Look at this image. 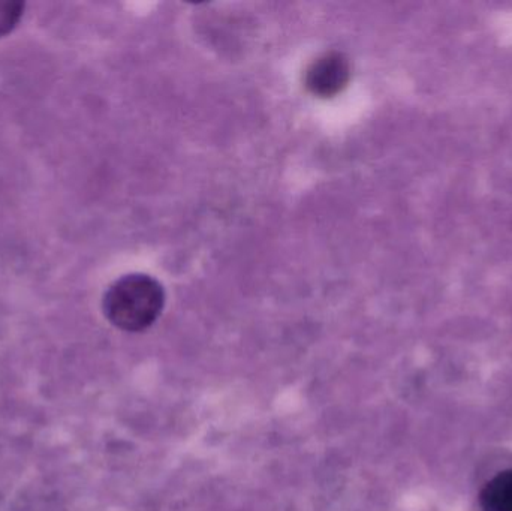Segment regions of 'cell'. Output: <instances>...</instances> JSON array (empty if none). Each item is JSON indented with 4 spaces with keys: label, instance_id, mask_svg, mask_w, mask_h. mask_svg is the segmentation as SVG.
Returning <instances> with one entry per match:
<instances>
[{
    "label": "cell",
    "instance_id": "1",
    "mask_svg": "<svg viewBox=\"0 0 512 511\" xmlns=\"http://www.w3.org/2000/svg\"><path fill=\"white\" fill-rule=\"evenodd\" d=\"M164 305V288L155 278L143 273H131L117 279L102 300L107 320L117 329L129 333L144 332L152 327Z\"/></svg>",
    "mask_w": 512,
    "mask_h": 511
},
{
    "label": "cell",
    "instance_id": "2",
    "mask_svg": "<svg viewBox=\"0 0 512 511\" xmlns=\"http://www.w3.org/2000/svg\"><path fill=\"white\" fill-rule=\"evenodd\" d=\"M351 78L349 60L337 51L322 54L306 71L307 90L318 98H334L348 86Z\"/></svg>",
    "mask_w": 512,
    "mask_h": 511
},
{
    "label": "cell",
    "instance_id": "3",
    "mask_svg": "<svg viewBox=\"0 0 512 511\" xmlns=\"http://www.w3.org/2000/svg\"><path fill=\"white\" fill-rule=\"evenodd\" d=\"M484 511H512V470L499 473L481 491Z\"/></svg>",
    "mask_w": 512,
    "mask_h": 511
},
{
    "label": "cell",
    "instance_id": "4",
    "mask_svg": "<svg viewBox=\"0 0 512 511\" xmlns=\"http://www.w3.org/2000/svg\"><path fill=\"white\" fill-rule=\"evenodd\" d=\"M24 14V3L0 2V38L9 35L20 23Z\"/></svg>",
    "mask_w": 512,
    "mask_h": 511
}]
</instances>
